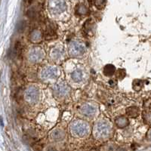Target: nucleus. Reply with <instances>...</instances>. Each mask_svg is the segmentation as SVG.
Listing matches in <instances>:
<instances>
[{
  "instance_id": "nucleus-12",
  "label": "nucleus",
  "mask_w": 151,
  "mask_h": 151,
  "mask_svg": "<svg viewBox=\"0 0 151 151\" xmlns=\"http://www.w3.org/2000/svg\"><path fill=\"white\" fill-rule=\"evenodd\" d=\"M55 91L60 96H64L69 91V88L64 84H59L55 86Z\"/></svg>"
},
{
  "instance_id": "nucleus-17",
  "label": "nucleus",
  "mask_w": 151,
  "mask_h": 151,
  "mask_svg": "<svg viewBox=\"0 0 151 151\" xmlns=\"http://www.w3.org/2000/svg\"><path fill=\"white\" fill-rule=\"evenodd\" d=\"M83 76V72L79 70H76L71 73V77H72L73 80H74L75 82H79V81L82 80Z\"/></svg>"
},
{
  "instance_id": "nucleus-7",
  "label": "nucleus",
  "mask_w": 151,
  "mask_h": 151,
  "mask_svg": "<svg viewBox=\"0 0 151 151\" xmlns=\"http://www.w3.org/2000/svg\"><path fill=\"white\" fill-rule=\"evenodd\" d=\"M39 96V92L36 87L34 86H30L27 89L26 91V99L29 102H35L37 100Z\"/></svg>"
},
{
  "instance_id": "nucleus-25",
  "label": "nucleus",
  "mask_w": 151,
  "mask_h": 151,
  "mask_svg": "<svg viewBox=\"0 0 151 151\" xmlns=\"http://www.w3.org/2000/svg\"><path fill=\"white\" fill-rule=\"evenodd\" d=\"M25 23L24 22H21L20 23V24H19V27H18V31H20V32H22V31H24V27H25Z\"/></svg>"
},
{
  "instance_id": "nucleus-21",
  "label": "nucleus",
  "mask_w": 151,
  "mask_h": 151,
  "mask_svg": "<svg viewBox=\"0 0 151 151\" xmlns=\"http://www.w3.org/2000/svg\"><path fill=\"white\" fill-rule=\"evenodd\" d=\"M116 76L117 79H122L125 76V72L124 70L122 69H119L117 70H116Z\"/></svg>"
},
{
  "instance_id": "nucleus-11",
  "label": "nucleus",
  "mask_w": 151,
  "mask_h": 151,
  "mask_svg": "<svg viewBox=\"0 0 151 151\" xmlns=\"http://www.w3.org/2000/svg\"><path fill=\"white\" fill-rule=\"evenodd\" d=\"M116 125L119 129H123V128L126 127L129 125V122L127 117L125 116H119L118 118L116 119L115 120Z\"/></svg>"
},
{
  "instance_id": "nucleus-6",
  "label": "nucleus",
  "mask_w": 151,
  "mask_h": 151,
  "mask_svg": "<svg viewBox=\"0 0 151 151\" xmlns=\"http://www.w3.org/2000/svg\"><path fill=\"white\" fill-rule=\"evenodd\" d=\"M44 52L40 48H34L29 54V59L30 61L39 62L41 61L44 58Z\"/></svg>"
},
{
  "instance_id": "nucleus-8",
  "label": "nucleus",
  "mask_w": 151,
  "mask_h": 151,
  "mask_svg": "<svg viewBox=\"0 0 151 151\" xmlns=\"http://www.w3.org/2000/svg\"><path fill=\"white\" fill-rule=\"evenodd\" d=\"M58 74V70L54 67H46L42 71L41 76L44 79H53L55 78Z\"/></svg>"
},
{
  "instance_id": "nucleus-5",
  "label": "nucleus",
  "mask_w": 151,
  "mask_h": 151,
  "mask_svg": "<svg viewBox=\"0 0 151 151\" xmlns=\"http://www.w3.org/2000/svg\"><path fill=\"white\" fill-rule=\"evenodd\" d=\"M48 9L53 13H60L66 9V3L63 1H51L48 3Z\"/></svg>"
},
{
  "instance_id": "nucleus-22",
  "label": "nucleus",
  "mask_w": 151,
  "mask_h": 151,
  "mask_svg": "<svg viewBox=\"0 0 151 151\" xmlns=\"http://www.w3.org/2000/svg\"><path fill=\"white\" fill-rule=\"evenodd\" d=\"M94 5L96 6L97 9H102L104 8L105 5H106V2L105 1H101V0H98V1H94L93 2Z\"/></svg>"
},
{
  "instance_id": "nucleus-2",
  "label": "nucleus",
  "mask_w": 151,
  "mask_h": 151,
  "mask_svg": "<svg viewBox=\"0 0 151 151\" xmlns=\"http://www.w3.org/2000/svg\"><path fill=\"white\" fill-rule=\"evenodd\" d=\"M110 132V125L106 122H100L95 126V134L98 137H105L109 134Z\"/></svg>"
},
{
  "instance_id": "nucleus-9",
  "label": "nucleus",
  "mask_w": 151,
  "mask_h": 151,
  "mask_svg": "<svg viewBox=\"0 0 151 151\" xmlns=\"http://www.w3.org/2000/svg\"><path fill=\"white\" fill-rule=\"evenodd\" d=\"M42 36L43 35L41 33V31L38 30V29H34L30 33L29 39H30V41L33 42V43H40L42 40Z\"/></svg>"
},
{
  "instance_id": "nucleus-20",
  "label": "nucleus",
  "mask_w": 151,
  "mask_h": 151,
  "mask_svg": "<svg viewBox=\"0 0 151 151\" xmlns=\"http://www.w3.org/2000/svg\"><path fill=\"white\" fill-rule=\"evenodd\" d=\"M143 87V81L140 79H135L133 81V88L135 91H138L142 88Z\"/></svg>"
},
{
  "instance_id": "nucleus-24",
  "label": "nucleus",
  "mask_w": 151,
  "mask_h": 151,
  "mask_svg": "<svg viewBox=\"0 0 151 151\" xmlns=\"http://www.w3.org/2000/svg\"><path fill=\"white\" fill-rule=\"evenodd\" d=\"M52 57H53L54 58H59V57H60V52L59 51V50L56 49V50H54L53 52H52Z\"/></svg>"
},
{
  "instance_id": "nucleus-13",
  "label": "nucleus",
  "mask_w": 151,
  "mask_h": 151,
  "mask_svg": "<svg viewBox=\"0 0 151 151\" xmlns=\"http://www.w3.org/2000/svg\"><path fill=\"white\" fill-rule=\"evenodd\" d=\"M94 29V23L91 21V20H88V21H86L84 25V32L86 35L88 36H92L93 31Z\"/></svg>"
},
{
  "instance_id": "nucleus-3",
  "label": "nucleus",
  "mask_w": 151,
  "mask_h": 151,
  "mask_svg": "<svg viewBox=\"0 0 151 151\" xmlns=\"http://www.w3.org/2000/svg\"><path fill=\"white\" fill-rule=\"evenodd\" d=\"M72 131L78 136H84L88 132L87 124L82 121H78L72 125Z\"/></svg>"
},
{
  "instance_id": "nucleus-14",
  "label": "nucleus",
  "mask_w": 151,
  "mask_h": 151,
  "mask_svg": "<svg viewBox=\"0 0 151 151\" xmlns=\"http://www.w3.org/2000/svg\"><path fill=\"white\" fill-rule=\"evenodd\" d=\"M81 110H82V113L86 116H92L96 113V109L94 108L93 106L89 104L84 105L82 107Z\"/></svg>"
},
{
  "instance_id": "nucleus-16",
  "label": "nucleus",
  "mask_w": 151,
  "mask_h": 151,
  "mask_svg": "<svg viewBox=\"0 0 151 151\" xmlns=\"http://www.w3.org/2000/svg\"><path fill=\"white\" fill-rule=\"evenodd\" d=\"M126 113L129 117L135 118L139 114V110L136 106H130L126 110Z\"/></svg>"
},
{
  "instance_id": "nucleus-15",
  "label": "nucleus",
  "mask_w": 151,
  "mask_h": 151,
  "mask_svg": "<svg viewBox=\"0 0 151 151\" xmlns=\"http://www.w3.org/2000/svg\"><path fill=\"white\" fill-rule=\"evenodd\" d=\"M104 74L106 76H111L113 74H115L116 67L112 64H107L104 68Z\"/></svg>"
},
{
  "instance_id": "nucleus-1",
  "label": "nucleus",
  "mask_w": 151,
  "mask_h": 151,
  "mask_svg": "<svg viewBox=\"0 0 151 151\" xmlns=\"http://www.w3.org/2000/svg\"><path fill=\"white\" fill-rule=\"evenodd\" d=\"M70 55L73 57H79L83 55L86 52V46L83 43L73 42L70 45Z\"/></svg>"
},
{
  "instance_id": "nucleus-19",
  "label": "nucleus",
  "mask_w": 151,
  "mask_h": 151,
  "mask_svg": "<svg viewBox=\"0 0 151 151\" xmlns=\"http://www.w3.org/2000/svg\"><path fill=\"white\" fill-rule=\"evenodd\" d=\"M64 133H62L60 131L56 130L54 132V133H52V138L55 141H60L64 138Z\"/></svg>"
},
{
  "instance_id": "nucleus-26",
  "label": "nucleus",
  "mask_w": 151,
  "mask_h": 151,
  "mask_svg": "<svg viewBox=\"0 0 151 151\" xmlns=\"http://www.w3.org/2000/svg\"><path fill=\"white\" fill-rule=\"evenodd\" d=\"M48 151H58V150H57L56 149H55V148L51 147V148H49V149H48Z\"/></svg>"
},
{
  "instance_id": "nucleus-10",
  "label": "nucleus",
  "mask_w": 151,
  "mask_h": 151,
  "mask_svg": "<svg viewBox=\"0 0 151 151\" xmlns=\"http://www.w3.org/2000/svg\"><path fill=\"white\" fill-rule=\"evenodd\" d=\"M75 12L78 15H87L89 14V9L84 4H78L76 6Z\"/></svg>"
},
{
  "instance_id": "nucleus-23",
  "label": "nucleus",
  "mask_w": 151,
  "mask_h": 151,
  "mask_svg": "<svg viewBox=\"0 0 151 151\" xmlns=\"http://www.w3.org/2000/svg\"><path fill=\"white\" fill-rule=\"evenodd\" d=\"M143 119H144V122L146 124L150 123V112L147 113V111H144V113H143Z\"/></svg>"
},
{
  "instance_id": "nucleus-18",
  "label": "nucleus",
  "mask_w": 151,
  "mask_h": 151,
  "mask_svg": "<svg viewBox=\"0 0 151 151\" xmlns=\"http://www.w3.org/2000/svg\"><path fill=\"white\" fill-rule=\"evenodd\" d=\"M27 14L28 17L31 19H37L38 17H40V12L34 8L29 9Z\"/></svg>"
},
{
  "instance_id": "nucleus-4",
  "label": "nucleus",
  "mask_w": 151,
  "mask_h": 151,
  "mask_svg": "<svg viewBox=\"0 0 151 151\" xmlns=\"http://www.w3.org/2000/svg\"><path fill=\"white\" fill-rule=\"evenodd\" d=\"M45 40H52L57 37L56 35V25L52 22H48L45 27V30L44 33Z\"/></svg>"
}]
</instances>
